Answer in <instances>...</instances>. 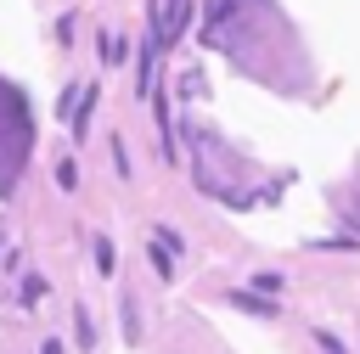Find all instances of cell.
<instances>
[{"label": "cell", "instance_id": "cell-4", "mask_svg": "<svg viewBox=\"0 0 360 354\" xmlns=\"http://www.w3.org/2000/svg\"><path fill=\"white\" fill-rule=\"evenodd\" d=\"M90 112H96V90H90V96H84V101L73 107V135H79V140L90 135Z\"/></svg>", "mask_w": 360, "mask_h": 354}, {"label": "cell", "instance_id": "cell-13", "mask_svg": "<svg viewBox=\"0 0 360 354\" xmlns=\"http://www.w3.org/2000/svg\"><path fill=\"white\" fill-rule=\"evenodd\" d=\"M158 242H163L169 253H180V230H169V225H158Z\"/></svg>", "mask_w": 360, "mask_h": 354}, {"label": "cell", "instance_id": "cell-11", "mask_svg": "<svg viewBox=\"0 0 360 354\" xmlns=\"http://www.w3.org/2000/svg\"><path fill=\"white\" fill-rule=\"evenodd\" d=\"M112 169L129 180V152H124V140H112Z\"/></svg>", "mask_w": 360, "mask_h": 354}, {"label": "cell", "instance_id": "cell-6", "mask_svg": "<svg viewBox=\"0 0 360 354\" xmlns=\"http://www.w3.org/2000/svg\"><path fill=\"white\" fill-rule=\"evenodd\" d=\"M101 56H107V62H124V56H129V45H124L118 34H107V39H101Z\"/></svg>", "mask_w": 360, "mask_h": 354}, {"label": "cell", "instance_id": "cell-3", "mask_svg": "<svg viewBox=\"0 0 360 354\" xmlns=\"http://www.w3.org/2000/svg\"><path fill=\"white\" fill-rule=\"evenodd\" d=\"M231 303H236V309H248V315H259V320H276V303H270V298H259V292H248V287H236V292H231Z\"/></svg>", "mask_w": 360, "mask_h": 354}, {"label": "cell", "instance_id": "cell-2", "mask_svg": "<svg viewBox=\"0 0 360 354\" xmlns=\"http://www.w3.org/2000/svg\"><path fill=\"white\" fill-rule=\"evenodd\" d=\"M186 28H191V0H163V45H180Z\"/></svg>", "mask_w": 360, "mask_h": 354}, {"label": "cell", "instance_id": "cell-5", "mask_svg": "<svg viewBox=\"0 0 360 354\" xmlns=\"http://www.w3.org/2000/svg\"><path fill=\"white\" fill-rule=\"evenodd\" d=\"M152 270H158L163 281H174V253H169L163 242H152Z\"/></svg>", "mask_w": 360, "mask_h": 354}, {"label": "cell", "instance_id": "cell-9", "mask_svg": "<svg viewBox=\"0 0 360 354\" xmlns=\"http://www.w3.org/2000/svg\"><path fill=\"white\" fill-rule=\"evenodd\" d=\"M253 292H281V275H276V270H259V275H253Z\"/></svg>", "mask_w": 360, "mask_h": 354}, {"label": "cell", "instance_id": "cell-10", "mask_svg": "<svg viewBox=\"0 0 360 354\" xmlns=\"http://www.w3.org/2000/svg\"><path fill=\"white\" fill-rule=\"evenodd\" d=\"M315 348H321V354H349V348H343L332 332H315Z\"/></svg>", "mask_w": 360, "mask_h": 354}, {"label": "cell", "instance_id": "cell-1", "mask_svg": "<svg viewBox=\"0 0 360 354\" xmlns=\"http://www.w3.org/2000/svg\"><path fill=\"white\" fill-rule=\"evenodd\" d=\"M28 135H34V124H28V107H22V96H17V90L0 79V191H11V180L22 174Z\"/></svg>", "mask_w": 360, "mask_h": 354}, {"label": "cell", "instance_id": "cell-14", "mask_svg": "<svg viewBox=\"0 0 360 354\" xmlns=\"http://www.w3.org/2000/svg\"><path fill=\"white\" fill-rule=\"evenodd\" d=\"M39 354H62V343H56V337H45V348H39Z\"/></svg>", "mask_w": 360, "mask_h": 354}, {"label": "cell", "instance_id": "cell-8", "mask_svg": "<svg viewBox=\"0 0 360 354\" xmlns=\"http://www.w3.org/2000/svg\"><path fill=\"white\" fill-rule=\"evenodd\" d=\"M56 185H62V191H73V185H79V169H73V163H68V157H62V163H56Z\"/></svg>", "mask_w": 360, "mask_h": 354}, {"label": "cell", "instance_id": "cell-12", "mask_svg": "<svg viewBox=\"0 0 360 354\" xmlns=\"http://www.w3.org/2000/svg\"><path fill=\"white\" fill-rule=\"evenodd\" d=\"M73 320H79V343H84V348H90V343H96V326H90V315H84V309H79V315H73Z\"/></svg>", "mask_w": 360, "mask_h": 354}, {"label": "cell", "instance_id": "cell-7", "mask_svg": "<svg viewBox=\"0 0 360 354\" xmlns=\"http://www.w3.org/2000/svg\"><path fill=\"white\" fill-rule=\"evenodd\" d=\"M96 270L112 275V242H107V236H96Z\"/></svg>", "mask_w": 360, "mask_h": 354}]
</instances>
